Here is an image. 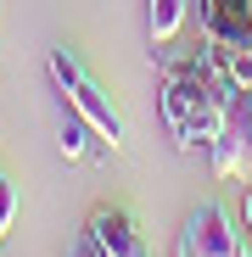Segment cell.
<instances>
[{
    "mask_svg": "<svg viewBox=\"0 0 252 257\" xmlns=\"http://www.w3.org/2000/svg\"><path fill=\"white\" fill-rule=\"evenodd\" d=\"M157 67H162L157 106H162V123H168V135H174V146L180 151H207L213 135H219V123H224L230 73L213 62L207 45H196V51H162Z\"/></svg>",
    "mask_w": 252,
    "mask_h": 257,
    "instance_id": "6da1fadb",
    "label": "cell"
},
{
    "mask_svg": "<svg viewBox=\"0 0 252 257\" xmlns=\"http://www.w3.org/2000/svg\"><path fill=\"white\" fill-rule=\"evenodd\" d=\"M45 67H51V84H56V95L73 106V112H84L101 135L112 140V151L123 146V112L112 106V95L101 90V78L90 73V62H84L78 51H67V45H56L51 56H45Z\"/></svg>",
    "mask_w": 252,
    "mask_h": 257,
    "instance_id": "7a4b0ae2",
    "label": "cell"
},
{
    "mask_svg": "<svg viewBox=\"0 0 252 257\" xmlns=\"http://www.w3.org/2000/svg\"><path fill=\"white\" fill-rule=\"evenodd\" d=\"M207 162H213L219 179H252V106H246V84L235 78L224 95V123L207 146Z\"/></svg>",
    "mask_w": 252,
    "mask_h": 257,
    "instance_id": "3957f363",
    "label": "cell"
},
{
    "mask_svg": "<svg viewBox=\"0 0 252 257\" xmlns=\"http://www.w3.org/2000/svg\"><path fill=\"white\" fill-rule=\"evenodd\" d=\"M241 251H246V240H241L235 218L219 201H202L185 218V229H180V251L174 257H241Z\"/></svg>",
    "mask_w": 252,
    "mask_h": 257,
    "instance_id": "277c9868",
    "label": "cell"
},
{
    "mask_svg": "<svg viewBox=\"0 0 252 257\" xmlns=\"http://www.w3.org/2000/svg\"><path fill=\"white\" fill-rule=\"evenodd\" d=\"M202 34L219 39V45H252V0H196Z\"/></svg>",
    "mask_w": 252,
    "mask_h": 257,
    "instance_id": "5b68a950",
    "label": "cell"
},
{
    "mask_svg": "<svg viewBox=\"0 0 252 257\" xmlns=\"http://www.w3.org/2000/svg\"><path fill=\"white\" fill-rule=\"evenodd\" d=\"M84 229H90V235H96L112 257H151V246H146L140 224H135L123 207H96L90 218H84Z\"/></svg>",
    "mask_w": 252,
    "mask_h": 257,
    "instance_id": "8992f818",
    "label": "cell"
},
{
    "mask_svg": "<svg viewBox=\"0 0 252 257\" xmlns=\"http://www.w3.org/2000/svg\"><path fill=\"white\" fill-rule=\"evenodd\" d=\"M56 146H62L67 162H101V157L112 151V140H107L84 112H73L67 101H62V140H56Z\"/></svg>",
    "mask_w": 252,
    "mask_h": 257,
    "instance_id": "52a82bcc",
    "label": "cell"
},
{
    "mask_svg": "<svg viewBox=\"0 0 252 257\" xmlns=\"http://www.w3.org/2000/svg\"><path fill=\"white\" fill-rule=\"evenodd\" d=\"M185 12H191V0H146V34H151V45H168V39L185 28Z\"/></svg>",
    "mask_w": 252,
    "mask_h": 257,
    "instance_id": "ba28073f",
    "label": "cell"
},
{
    "mask_svg": "<svg viewBox=\"0 0 252 257\" xmlns=\"http://www.w3.org/2000/svg\"><path fill=\"white\" fill-rule=\"evenodd\" d=\"M12 218H17V185H12L6 174H0V235L12 229Z\"/></svg>",
    "mask_w": 252,
    "mask_h": 257,
    "instance_id": "9c48e42d",
    "label": "cell"
},
{
    "mask_svg": "<svg viewBox=\"0 0 252 257\" xmlns=\"http://www.w3.org/2000/svg\"><path fill=\"white\" fill-rule=\"evenodd\" d=\"M67 257H112V251H107L90 229H78V235H73V246H67Z\"/></svg>",
    "mask_w": 252,
    "mask_h": 257,
    "instance_id": "30bf717a",
    "label": "cell"
},
{
    "mask_svg": "<svg viewBox=\"0 0 252 257\" xmlns=\"http://www.w3.org/2000/svg\"><path fill=\"white\" fill-rule=\"evenodd\" d=\"M241 224H246V240H252V179H246V201H241Z\"/></svg>",
    "mask_w": 252,
    "mask_h": 257,
    "instance_id": "8fae6325",
    "label": "cell"
},
{
    "mask_svg": "<svg viewBox=\"0 0 252 257\" xmlns=\"http://www.w3.org/2000/svg\"><path fill=\"white\" fill-rule=\"evenodd\" d=\"M241 257H252V251H241Z\"/></svg>",
    "mask_w": 252,
    "mask_h": 257,
    "instance_id": "7c38bea8",
    "label": "cell"
}]
</instances>
